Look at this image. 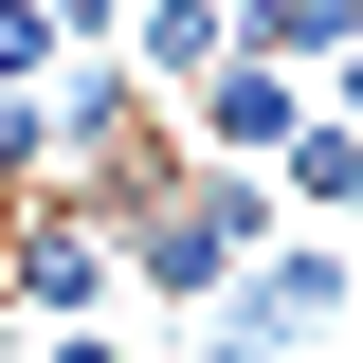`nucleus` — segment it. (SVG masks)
Returning a JSON list of instances; mask_svg holds the SVG:
<instances>
[{
	"label": "nucleus",
	"mask_w": 363,
	"mask_h": 363,
	"mask_svg": "<svg viewBox=\"0 0 363 363\" xmlns=\"http://www.w3.org/2000/svg\"><path fill=\"white\" fill-rule=\"evenodd\" d=\"M91 291H109V218H91L73 182L0 200V309H37V327H91Z\"/></svg>",
	"instance_id": "f257e3e1"
},
{
	"label": "nucleus",
	"mask_w": 363,
	"mask_h": 363,
	"mask_svg": "<svg viewBox=\"0 0 363 363\" xmlns=\"http://www.w3.org/2000/svg\"><path fill=\"white\" fill-rule=\"evenodd\" d=\"M218 327H255L272 363L327 345V327H363V255H345V236H255V272H236V309H218Z\"/></svg>",
	"instance_id": "f03ea898"
},
{
	"label": "nucleus",
	"mask_w": 363,
	"mask_h": 363,
	"mask_svg": "<svg viewBox=\"0 0 363 363\" xmlns=\"http://www.w3.org/2000/svg\"><path fill=\"white\" fill-rule=\"evenodd\" d=\"M309 109H327L309 73H272V55H218V73L182 91V145H200V164H236V182H272V164H291V128H309Z\"/></svg>",
	"instance_id": "7ed1b4c3"
},
{
	"label": "nucleus",
	"mask_w": 363,
	"mask_h": 363,
	"mask_svg": "<svg viewBox=\"0 0 363 363\" xmlns=\"http://www.w3.org/2000/svg\"><path fill=\"white\" fill-rule=\"evenodd\" d=\"M109 55H128L145 91H200V73L236 55V0H128V37H109Z\"/></svg>",
	"instance_id": "20e7f679"
},
{
	"label": "nucleus",
	"mask_w": 363,
	"mask_h": 363,
	"mask_svg": "<svg viewBox=\"0 0 363 363\" xmlns=\"http://www.w3.org/2000/svg\"><path fill=\"white\" fill-rule=\"evenodd\" d=\"M236 55H272V73H327V55H363V0H236Z\"/></svg>",
	"instance_id": "39448f33"
},
{
	"label": "nucleus",
	"mask_w": 363,
	"mask_h": 363,
	"mask_svg": "<svg viewBox=\"0 0 363 363\" xmlns=\"http://www.w3.org/2000/svg\"><path fill=\"white\" fill-rule=\"evenodd\" d=\"M272 182H291L309 218H363V128H327V109H309V128H291V164H272Z\"/></svg>",
	"instance_id": "423d86ee"
},
{
	"label": "nucleus",
	"mask_w": 363,
	"mask_h": 363,
	"mask_svg": "<svg viewBox=\"0 0 363 363\" xmlns=\"http://www.w3.org/2000/svg\"><path fill=\"white\" fill-rule=\"evenodd\" d=\"M182 363H272V345H255V327H218V309H200V327H182Z\"/></svg>",
	"instance_id": "0eeeda50"
},
{
	"label": "nucleus",
	"mask_w": 363,
	"mask_h": 363,
	"mask_svg": "<svg viewBox=\"0 0 363 363\" xmlns=\"http://www.w3.org/2000/svg\"><path fill=\"white\" fill-rule=\"evenodd\" d=\"M0 363H18V345H0Z\"/></svg>",
	"instance_id": "6e6552de"
}]
</instances>
